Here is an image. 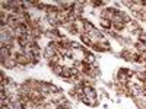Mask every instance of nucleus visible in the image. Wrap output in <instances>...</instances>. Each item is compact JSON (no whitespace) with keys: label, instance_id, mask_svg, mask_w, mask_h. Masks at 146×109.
<instances>
[{"label":"nucleus","instance_id":"f257e3e1","mask_svg":"<svg viewBox=\"0 0 146 109\" xmlns=\"http://www.w3.org/2000/svg\"><path fill=\"white\" fill-rule=\"evenodd\" d=\"M85 96L91 97V99H96V92L92 86H85Z\"/></svg>","mask_w":146,"mask_h":109},{"label":"nucleus","instance_id":"f03ea898","mask_svg":"<svg viewBox=\"0 0 146 109\" xmlns=\"http://www.w3.org/2000/svg\"><path fill=\"white\" fill-rule=\"evenodd\" d=\"M134 47H136V50L139 51V53H145L146 51V42H142V41H140V42H136V45H134Z\"/></svg>","mask_w":146,"mask_h":109},{"label":"nucleus","instance_id":"7ed1b4c3","mask_svg":"<svg viewBox=\"0 0 146 109\" xmlns=\"http://www.w3.org/2000/svg\"><path fill=\"white\" fill-rule=\"evenodd\" d=\"M83 29H85V32H86V34H91V32H92L95 28H94V25L91 23V22L85 20V25H83Z\"/></svg>","mask_w":146,"mask_h":109},{"label":"nucleus","instance_id":"20e7f679","mask_svg":"<svg viewBox=\"0 0 146 109\" xmlns=\"http://www.w3.org/2000/svg\"><path fill=\"white\" fill-rule=\"evenodd\" d=\"M50 93H56V95H59V93H61V89H60L59 86H56V84L51 83V86H50Z\"/></svg>","mask_w":146,"mask_h":109},{"label":"nucleus","instance_id":"39448f33","mask_svg":"<svg viewBox=\"0 0 146 109\" xmlns=\"http://www.w3.org/2000/svg\"><path fill=\"white\" fill-rule=\"evenodd\" d=\"M63 67H61V65H57V64H56V65H54V67H53V71L54 73H56V74H57V76H61V73H63Z\"/></svg>","mask_w":146,"mask_h":109},{"label":"nucleus","instance_id":"423d86ee","mask_svg":"<svg viewBox=\"0 0 146 109\" xmlns=\"http://www.w3.org/2000/svg\"><path fill=\"white\" fill-rule=\"evenodd\" d=\"M101 25L104 26V28H111V20H108V19H101Z\"/></svg>","mask_w":146,"mask_h":109},{"label":"nucleus","instance_id":"0eeeda50","mask_svg":"<svg viewBox=\"0 0 146 109\" xmlns=\"http://www.w3.org/2000/svg\"><path fill=\"white\" fill-rule=\"evenodd\" d=\"M111 26L115 29V31H121V29L124 28V25H123V23H113Z\"/></svg>","mask_w":146,"mask_h":109}]
</instances>
